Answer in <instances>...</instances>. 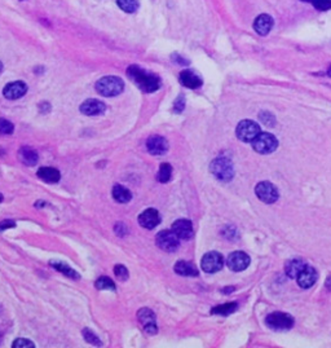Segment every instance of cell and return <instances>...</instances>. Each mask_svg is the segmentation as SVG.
Returning a JSON list of instances; mask_svg holds the SVG:
<instances>
[{
	"label": "cell",
	"instance_id": "cell-30",
	"mask_svg": "<svg viewBox=\"0 0 331 348\" xmlns=\"http://www.w3.org/2000/svg\"><path fill=\"white\" fill-rule=\"evenodd\" d=\"M83 336H84V339L88 342V343L94 344V346H101V340L98 339V336H96L94 332H91L88 329H84L83 330Z\"/></svg>",
	"mask_w": 331,
	"mask_h": 348
},
{
	"label": "cell",
	"instance_id": "cell-16",
	"mask_svg": "<svg viewBox=\"0 0 331 348\" xmlns=\"http://www.w3.org/2000/svg\"><path fill=\"white\" fill-rule=\"evenodd\" d=\"M26 92H28V86H26L24 82H21V80L8 83V84L4 87V90H3L4 97H7L8 100L21 98L24 95H26Z\"/></svg>",
	"mask_w": 331,
	"mask_h": 348
},
{
	"label": "cell",
	"instance_id": "cell-3",
	"mask_svg": "<svg viewBox=\"0 0 331 348\" xmlns=\"http://www.w3.org/2000/svg\"><path fill=\"white\" fill-rule=\"evenodd\" d=\"M210 170L214 174V176L221 181H230L234 175L233 164L228 158H224V157L216 158L211 163Z\"/></svg>",
	"mask_w": 331,
	"mask_h": 348
},
{
	"label": "cell",
	"instance_id": "cell-13",
	"mask_svg": "<svg viewBox=\"0 0 331 348\" xmlns=\"http://www.w3.org/2000/svg\"><path fill=\"white\" fill-rule=\"evenodd\" d=\"M139 223H140L141 227L146 228V229L156 228L160 223L159 212L157 211L156 208H146L139 216Z\"/></svg>",
	"mask_w": 331,
	"mask_h": 348
},
{
	"label": "cell",
	"instance_id": "cell-9",
	"mask_svg": "<svg viewBox=\"0 0 331 348\" xmlns=\"http://www.w3.org/2000/svg\"><path fill=\"white\" fill-rule=\"evenodd\" d=\"M257 198L265 204H274L278 200V190L272 183L269 181H261L255 188Z\"/></svg>",
	"mask_w": 331,
	"mask_h": 348
},
{
	"label": "cell",
	"instance_id": "cell-14",
	"mask_svg": "<svg viewBox=\"0 0 331 348\" xmlns=\"http://www.w3.org/2000/svg\"><path fill=\"white\" fill-rule=\"evenodd\" d=\"M317 277H318V274H317V270L311 266H305L304 267V269L300 272V274L296 277L298 280V285L300 287H303V289H309L312 286L315 285V281H317Z\"/></svg>",
	"mask_w": 331,
	"mask_h": 348
},
{
	"label": "cell",
	"instance_id": "cell-41",
	"mask_svg": "<svg viewBox=\"0 0 331 348\" xmlns=\"http://www.w3.org/2000/svg\"><path fill=\"white\" fill-rule=\"evenodd\" d=\"M1 201H3V196L0 194V202H1Z\"/></svg>",
	"mask_w": 331,
	"mask_h": 348
},
{
	"label": "cell",
	"instance_id": "cell-8",
	"mask_svg": "<svg viewBox=\"0 0 331 348\" xmlns=\"http://www.w3.org/2000/svg\"><path fill=\"white\" fill-rule=\"evenodd\" d=\"M222 266H224V258L221 254H219L216 251L207 253L203 255L202 260H201L202 270H205L206 273H216L219 270H221Z\"/></svg>",
	"mask_w": 331,
	"mask_h": 348
},
{
	"label": "cell",
	"instance_id": "cell-31",
	"mask_svg": "<svg viewBox=\"0 0 331 348\" xmlns=\"http://www.w3.org/2000/svg\"><path fill=\"white\" fill-rule=\"evenodd\" d=\"M114 273H115L118 280H121V281H127L128 280V270L122 264H118V266L114 267Z\"/></svg>",
	"mask_w": 331,
	"mask_h": 348
},
{
	"label": "cell",
	"instance_id": "cell-24",
	"mask_svg": "<svg viewBox=\"0 0 331 348\" xmlns=\"http://www.w3.org/2000/svg\"><path fill=\"white\" fill-rule=\"evenodd\" d=\"M113 197L119 204H127L132 200V193L122 185H115L113 188Z\"/></svg>",
	"mask_w": 331,
	"mask_h": 348
},
{
	"label": "cell",
	"instance_id": "cell-15",
	"mask_svg": "<svg viewBox=\"0 0 331 348\" xmlns=\"http://www.w3.org/2000/svg\"><path fill=\"white\" fill-rule=\"evenodd\" d=\"M106 110V105L102 101H98L96 98H90L86 100L80 105V111L84 115H90V117H95V115H101Z\"/></svg>",
	"mask_w": 331,
	"mask_h": 348
},
{
	"label": "cell",
	"instance_id": "cell-1",
	"mask_svg": "<svg viewBox=\"0 0 331 348\" xmlns=\"http://www.w3.org/2000/svg\"><path fill=\"white\" fill-rule=\"evenodd\" d=\"M127 74L132 82L136 83L139 88L144 91V92H156L160 88V78L154 73H149L144 70L142 67L137 66V65H131L127 69Z\"/></svg>",
	"mask_w": 331,
	"mask_h": 348
},
{
	"label": "cell",
	"instance_id": "cell-2",
	"mask_svg": "<svg viewBox=\"0 0 331 348\" xmlns=\"http://www.w3.org/2000/svg\"><path fill=\"white\" fill-rule=\"evenodd\" d=\"M125 90V83L118 77H104L96 83V91L105 97H114Z\"/></svg>",
	"mask_w": 331,
	"mask_h": 348
},
{
	"label": "cell",
	"instance_id": "cell-5",
	"mask_svg": "<svg viewBox=\"0 0 331 348\" xmlns=\"http://www.w3.org/2000/svg\"><path fill=\"white\" fill-rule=\"evenodd\" d=\"M278 145V141L270 133H259L252 141V148L255 152L260 154H269L274 152Z\"/></svg>",
	"mask_w": 331,
	"mask_h": 348
},
{
	"label": "cell",
	"instance_id": "cell-37",
	"mask_svg": "<svg viewBox=\"0 0 331 348\" xmlns=\"http://www.w3.org/2000/svg\"><path fill=\"white\" fill-rule=\"evenodd\" d=\"M16 225V223L13 220H4L0 223V231H4V229H8V228H13Z\"/></svg>",
	"mask_w": 331,
	"mask_h": 348
},
{
	"label": "cell",
	"instance_id": "cell-7",
	"mask_svg": "<svg viewBox=\"0 0 331 348\" xmlns=\"http://www.w3.org/2000/svg\"><path fill=\"white\" fill-rule=\"evenodd\" d=\"M157 246L166 253H173L179 249L180 238L173 233V231H162L156 237Z\"/></svg>",
	"mask_w": 331,
	"mask_h": 348
},
{
	"label": "cell",
	"instance_id": "cell-28",
	"mask_svg": "<svg viewBox=\"0 0 331 348\" xmlns=\"http://www.w3.org/2000/svg\"><path fill=\"white\" fill-rule=\"evenodd\" d=\"M118 7L126 13H135L139 9V0H117Z\"/></svg>",
	"mask_w": 331,
	"mask_h": 348
},
{
	"label": "cell",
	"instance_id": "cell-27",
	"mask_svg": "<svg viewBox=\"0 0 331 348\" xmlns=\"http://www.w3.org/2000/svg\"><path fill=\"white\" fill-rule=\"evenodd\" d=\"M237 308H238L237 303H225V304L218 305V307L212 308V311H211V312L214 313V315L228 316V315H230V313H233Z\"/></svg>",
	"mask_w": 331,
	"mask_h": 348
},
{
	"label": "cell",
	"instance_id": "cell-39",
	"mask_svg": "<svg viewBox=\"0 0 331 348\" xmlns=\"http://www.w3.org/2000/svg\"><path fill=\"white\" fill-rule=\"evenodd\" d=\"M304 1H308V3H313V0H304Z\"/></svg>",
	"mask_w": 331,
	"mask_h": 348
},
{
	"label": "cell",
	"instance_id": "cell-25",
	"mask_svg": "<svg viewBox=\"0 0 331 348\" xmlns=\"http://www.w3.org/2000/svg\"><path fill=\"white\" fill-rule=\"evenodd\" d=\"M51 267H53L56 270H59V272H61V273H63L65 276H67V277H70V278H74V280H78L80 276H79L77 272H75L71 267H69L67 264H65V263H61V262H51Z\"/></svg>",
	"mask_w": 331,
	"mask_h": 348
},
{
	"label": "cell",
	"instance_id": "cell-22",
	"mask_svg": "<svg viewBox=\"0 0 331 348\" xmlns=\"http://www.w3.org/2000/svg\"><path fill=\"white\" fill-rule=\"evenodd\" d=\"M307 266L301 259H291L284 264V272L287 274V277L296 278L300 274V272L304 269V267Z\"/></svg>",
	"mask_w": 331,
	"mask_h": 348
},
{
	"label": "cell",
	"instance_id": "cell-12",
	"mask_svg": "<svg viewBox=\"0 0 331 348\" xmlns=\"http://www.w3.org/2000/svg\"><path fill=\"white\" fill-rule=\"evenodd\" d=\"M146 149L153 156H162L167 152L168 142L164 137L154 135V136L149 137L146 141Z\"/></svg>",
	"mask_w": 331,
	"mask_h": 348
},
{
	"label": "cell",
	"instance_id": "cell-33",
	"mask_svg": "<svg viewBox=\"0 0 331 348\" xmlns=\"http://www.w3.org/2000/svg\"><path fill=\"white\" fill-rule=\"evenodd\" d=\"M312 4L318 11H329L331 9V0H313Z\"/></svg>",
	"mask_w": 331,
	"mask_h": 348
},
{
	"label": "cell",
	"instance_id": "cell-19",
	"mask_svg": "<svg viewBox=\"0 0 331 348\" xmlns=\"http://www.w3.org/2000/svg\"><path fill=\"white\" fill-rule=\"evenodd\" d=\"M180 82L184 87L191 88V90H195V88L202 86V79L190 70H185L180 74Z\"/></svg>",
	"mask_w": 331,
	"mask_h": 348
},
{
	"label": "cell",
	"instance_id": "cell-6",
	"mask_svg": "<svg viewBox=\"0 0 331 348\" xmlns=\"http://www.w3.org/2000/svg\"><path fill=\"white\" fill-rule=\"evenodd\" d=\"M237 137L243 142H252L255 137L260 133V126L253 121H242L236 129Z\"/></svg>",
	"mask_w": 331,
	"mask_h": 348
},
{
	"label": "cell",
	"instance_id": "cell-29",
	"mask_svg": "<svg viewBox=\"0 0 331 348\" xmlns=\"http://www.w3.org/2000/svg\"><path fill=\"white\" fill-rule=\"evenodd\" d=\"M96 287H97L98 290H115V285H114V282L110 280L109 277H105V276H102V277H100L96 281Z\"/></svg>",
	"mask_w": 331,
	"mask_h": 348
},
{
	"label": "cell",
	"instance_id": "cell-4",
	"mask_svg": "<svg viewBox=\"0 0 331 348\" xmlns=\"http://www.w3.org/2000/svg\"><path fill=\"white\" fill-rule=\"evenodd\" d=\"M265 322L268 325V328L276 332H284L290 330L294 325V318L290 315L284 312H273L267 316Z\"/></svg>",
	"mask_w": 331,
	"mask_h": 348
},
{
	"label": "cell",
	"instance_id": "cell-18",
	"mask_svg": "<svg viewBox=\"0 0 331 348\" xmlns=\"http://www.w3.org/2000/svg\"><path fill=\"white\" fill-rule=\"evenodd\" d=\"M273 28V18L269 15H261L253 22V29L257 34L267 35Z\"/></svg>",
	"mask_w": 331,
	"mask_h": 348
},
{
	"label": "cell",
	"instance_id": "cell-35",
	"mask_svg": "<svg viewBox=\"0 0 331 348\" xmlns=\"http://www.w3.org/2000/svg\"><path fill=\"white\" fill-rule=\"evenodd\" d=\"M260 118H261V121H263V123H265L267 126H270V127H273V125H274V117H273L272 114L263 113L260 115Z\"/></svg>",
	"mask_w": 331,
	"mask_h": 348
},
{
	"label": "cell",
	"instance_id": "cell-23",
	"mask_svg": "<svg viewBox=\"0 0 331 348\" xmlns=\"http://www.w3.org/2000/svg\"><path fill=\"white\" fill-rule=\"evenodd\" d=\"M18 158L26 166H35L38 163V153L29 146H22L18 152Z\"/></svg>",
	"mask_w": 331,
	"mask_h": 348
},
{
	"label": "cell",
	"instance_id": "cell-11",
	"mask_svg": "<svg viewBox=\"0 0 331 348\" xmlns=\"http://www.w3.org/2000/svg\"><path fill=\"white\" fill-rule=\"evenodd\" d=\"M137 318L142 325V328L148 334L150 335H154L157 332H158V328H157V322H156V315L153 312L152 309L149 308H142L137 313Z\"/></svg>",
	"mask_w": 331,
	"mask_h": 348
},
{
	"label": "cell",
	"instance_id": "cell-21",
	"mask_svg": "<svg viewBox=\"0 0 331 348\" xmlns=\"http://www.w3.org/2000/svg\"><path fill=\"white\" fill-rule=\"evenodd\" d=\"M175 272L180 276H185V277H195L198 276V269L194 264H191L185 260H180L175 264Z\"/></svg>",
	"mask_w": 331,
	"mask_h": 348
},
{
	"label": "cell",
	"instance_id": "cell-20",
	"mask_svg": "<svg viewBox=\"0 0 331 348\" xmlns=\"http://www.w3.org/2000/svg\"><path fill=\"white\" fill-rule=\"evenodd\" d=\"M38 176L46 183L55 184V183H59L61 179V174L55 167H40L38 170Z\"/></svg>",
	"mask_w": 331,
	"mask_h": 348
},
{
	"label": "cell",
	"instance_id": "cell-26",
	"mask_svg": "<svg viewBox=\"0 0 331 348\" xmlns=\"http://www.w3.org/2000/svg\"><path fill=\"white\" fill-rule=\"evenodd\" d=\"M172 177V167L171 164L162 163L159 166L158 174H157V180L159 183H168Z\"/></svg>",
	"mask_w": 331,
	"mask_h": 348
},
{
	"label": "cell",
	"instance_id": "cell-32",
	"mask_svg": "<svg viewBox=\"0 0 331 348\" xmlns=\"http://www.w3.org/2000/svg\"><path fill=\"white\" fill-rule=\"evenodd\" d=\"M13 129H15V127L11 122L0 118V135H11V133H13Z\"/></svg>",
	"mask_w": 331,
	"mask_h": 348
},
{
	"label": "cell",
	"instance_id": "cell-38",
	"mask_svg": "<svg viewBox=\"0 0 331 348\" xmlns=\"http://www.w3.org/2000/svg\"><path fill=\"white\" fill-rule=\"evenodd\" d=\"M1 71H3V63H0V74H1Z\"/></svg>",
	"mask_w": 331,
	"mask_h": 348
},
{
	"label": "cell",
	"instance_id": "cell-40",
	"mask_svg": "<svg viewBox=\"0 0 331 348\" xmlns=\"http://www.w3.org/2000/svg\"><path fill=\"white\" fill-rule=\"evenodd\" d=\"M329 75L331 77V66H330V69H329Z\"/></svg>",
	"mask_w": 331,
	"mask_h": 348
},
{
	"label": "cell",
	"instance_id": "cell-36",
	"mask_svg": "<svg viewBox=\"0 0 331 348\" xmlns=\"http://www.w3.org/2000/svg\"><path fill=\"white\" fill-rule=\"evenodd\" d=\"M184 105H185V100H184V97H181V96H180V97L175 101L173 110H175L176 113H181V111L184 110Z\"/></svg>",
	"mask_w": 331,
	"mask_h": 348
},
{
	"label": "cell",
	"instance_id": "cell-10",
	"mask_svg": "<svg viewBox=\"0 0 331 348\" xmlns=\"http://www.w3.org/2000/svg\"><path fill=\"white\" fill-rule=\"evenodd\" d=\"M226 264L229 267L230 270L233 272H242L250 266V256L246 253L242 251H236L228 256Z\"/></svg>",
	"mask_w": 331,
	"mask_h": 348
},
{
	"label": "cell",
	"instance_id": "cell-34",
	"mask_svg": "<svg viewBox=\"0 0 331 348\" xmlns=\"http://www.w3.org/2000/svg\"><path fill=\"white\" fill-rule=\"evenodd\" d=\"M12 347L13 348H34V343H32V340L22 339V338H20V339H16L15 342H13Z\"/></svg>",
	"mask_w": 331,
	"mask_h": 348
},
{
	"label": "cell",
	"instance_id": "cell-17",
	"mask_svg": "<svg viewBox=\"0 0 331 348\" xmlns=\"http://www.w3.org/2000/svg\"><path fill=\"white\" fill-rule=\"evenodd\" d=\"M172 231L180 239H189L193 236V224L190 220L179 219L172 224Z\"/></svg>",
	"mask_w": 331,
	"mask_h": 348
}]
</instances>
